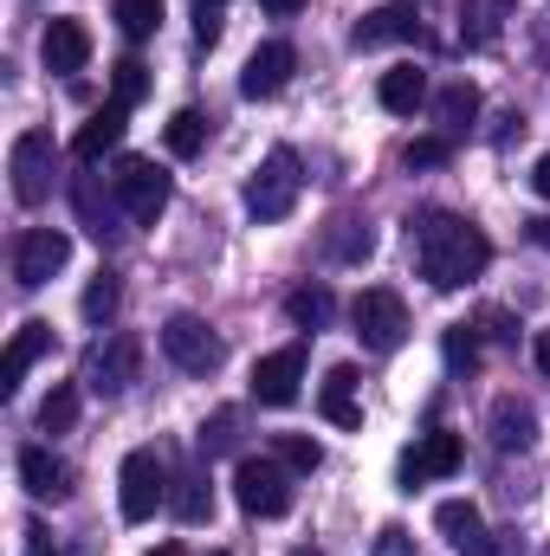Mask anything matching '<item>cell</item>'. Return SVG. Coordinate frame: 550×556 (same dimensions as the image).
I'll return each mask as SVG.
<instances>
[{
  "label": "cell",
  "mask_w": 550,
  "mask_h": 556,
  "mask_svg": "<svg viewBox=\"0 0 550 556\" xmlns=\"http://www.w3.org/2000/svg\"><path fill=\"white\" fill-rule=\"evenodd\" d=\"M124 117H130L124 104H104V111H91V117L78 124V137H72V155H78V162H98V155H111V149L124 142V130H130Z\"/></svg>",
  "instance_id": "obj_22"
},
{
  "label": "cell",
  "mask_w": 550,
  "mask_h": 556,
  "mask_svg": "<svg viewBox=\"0 0 550 556\" xmlns=\"http://www.w3.org/2000/svg\"><path fill=\"white\" fill-rule=\"evenodd\" d=\"M72 420H78V389H72V382H59V389L39 402V427H46V433H65Z\"/></svg>",
  "instance_id": "obj_35"
},
{
  "label": "cell",
  "mask_w": 550,
  "mask_h": 556,
  "mask_svg": "<svg viewBox=\"0 0 550 556\" xmlns=\"http://www.w3.org/2000/svg\"><path fill=\"white\" fill-rule=\"evenodd\" d=\"M214 556H227V551H214Z\"/></svg>",
  "instance_id": "obj_48"
},
{
  "label": "cell",
  "mask_w": 550,
  "mask_h": 556,
  "mask_svg": "<svg viewBox=\"0 0 550 556\" xmlns=\"http://www.w3.org/2000/svg\"><path fill=\"white\" fill-rule=\"evenodd\" d=\"M473 330H479V337H499V343H512V337H518V324H512L505 311H479V324H473Z\"/></svg>",
  "instance_id": "obj_38"
},
{
  "label": "cell",
  "mask_w": 550,
  "mask_h": 556,
  "mask_svg": "<svg viewBox=\"0 0 550 556\" xmlns=\"http://www.w3.org/2000/svg\"><path fill=\"white\" fill-rule=\"evenodd\" d=\"M440 350H447V369H453V376H473V369H479V330H473V324H447Z\"/></svg>",
  "instance_id": "obj_32"
},
{
  "label": "cell",
  "mask_w": 550,
  "mask_h": 556,
  "mask_svg": "<svg viewBox=\"0 0 550 556\" xmlns=\"http://www.w3.org/2000/svg\"><path fill=\"white\" fill-rule=\"evenodd\" d=\"M46 350H52V324H39V317H33V324H20V330H13V343H7V363H0V395H13V389L26 382V369H33Z\"/></svg>",
  "instance_id": "obj_20"
},
{
  "label": "cell",
  "mask_w": 550,
  "mask_h": 556,
  "mask_svg": "<svg viewBox=\"0 0 550 556\" xmlns=\"http://www.w3.org/2000/svg\"><path fill=\"white\" fill-rule=\"evenodd\" d=\"M409 240H414V266H421V278L434 291H460V285H473V278L492 266V240L473 220L440 214V207L409 220Z\"/></svg>",
  "instance_id": "obj_1"
},
{
  "label": "cell",
  "mask_w": 550,
  "mask_h": 556,
  "mask_svg": "<svg viewBox=\"0 0 550 556\" xmlns=\"http://www.w3.org/2000/svg\"><path fill=\"white\" fill-rule=\"evenodd\" d=\"M370 556H414V538L402 531V525H389V531H383V538L370 544Z\"/></svg>",
  "instance_id": "obj_37"
},
{
  "label": "cell",
  "mask_w": 550,
  "mask_h": 556,
  "mask_svg": "<svg viewBox=\"0 0 550 556\" xmlns=\"http://www.w3.org/2000/svg\"><path fill=\"white\" fill-rule=\"evenodd\" d=\"M291 556H324V551H311V544H298V551H291Z\"/></svg>",
  "instance_id": "obj_46"
},
{
  "label": "cell",
  "mask_w": 550,
  "mask_h": 556,
  "mask_svg": "<svg viewBox=\"0 0 550 556\" xmlns=\"http://www.w3.org/2000/svg\"><path fill=\"white\" fill-rule=\"evenodd\" d=\"M317 415L330 420V427H363V402H357V369H350V363L324 369V389H317Z\"/></svg>",
  "instance_id": "obj_21"
},
{
  "label": "cell",
  "mask_w": 550,
  "mask_h": 556,
  "mask_svg": "<svg viewBox=\"0 0 550 556\" xmlns=\"http://www.w3.org/2000/svg\"><path fill=\"white\" fill-rule=\"evenodd\" d=\"M525 233H532V240H538V247H545V253H550V214H545V220H532Z\"/></svg>",
  "instance_id": "obj_44"
},
{
  "label": "cell",
  "mask_w": 550,
  "mask_h": 556,
  "mask_svg": "<svg viewBox=\"0 0 550 556\" xmlns=\"http://www.w3.org/2000/svg\"><path fill=\"white\" fill-rule=\"evenodd\" d=\"M330 311H337V298H330L324 285H291V291H285V317H291L298 330H324Z\"/></svg>",
  "instance_id": "obj_27"
},
{
  "label": "cell",
  "mask_w": 550,
  "mask_h": 556,
  "mask_svg": "<svg viewBox=\"0 0 550 556\" xmlns=\"http://www.w3.org/2000/svg\"><path fill=\"white\" fill-rule=\"evenodd\" d=\"M298 188H304L298 155H291V149H273V155L253 168V181H247V214H253V220H285V214L298 207Z\"/></svg>",
  "instance_id": "obj_3"
},
{
  "label": "cell",
  "mask_w": 550,
  "mask_h": 556,
  "mask_svg": "<svg viewBox=\"0 0 550 556\" xmlns=\"http://www.w3.org/2000/svg\"><path fill=\"white\" fill-rule=\"evenodd\" d=\"M85 382H91L98 395H124L130 382H142V337L111 330V337L85 356Z\"/></svg>",
  "instance_id": "obj_10"
},
{
  "label": "cell",
  "mask_w": 550,
  "mask_h": 556,
  "mask_svg": "<svg viewBox=\"0 0 550 556\" xmlns=\"http://www.w3.org/2000/svg\"><path fill=\"white\" fill-rule=\"evenodd\" d=\"M13 201L20 207H39L46 194H52V168H59V149H52V137L46 130H20L13 137Z\"/></svg>",
  "instance_id": "obj_8"
},
{
  "label": "cell",
  "mask_w": 550,
  "mask_h": 556,
  "mask_svg": "<svg viewBox=\"0 0 550 556\" xmlns=\"http://www.w3.org/2000/svg\"><path fill=\"white\" fill-rule=\"evenodd\" d=\"M117 505H124L130 525L155 518V505H168V466H162L155 446H137V453L124 459V472H117Z\"/></svg>",
  "instance_id": "obj_7"
},
{
  "label": "cell",
  "mask_w": 550,
  "mask_h": 556,
  "mask_svg": "<svg viewBox=\"0 0 550 556\" xmlns=\"http://www.w3.org/2000/svg\"><path fill=\"white\" fill-rule=\"evenodd\" d=\"M402 162H409V168H447V162H453V137H414L409 149H402Z\"/></svg>",
  "instance_id": "obj_36"
},
{
  "label": "cell",
  "mask_w": 550,
  "mask_h": 556,
  "mask_svg": "<svg viewBox=\"0 0 550 556\" xmlns=\"http://www.w3.org/2000/svg\"><path fill=\"white\" fill-rule=\"evenodd\" d=\"M486 433H492L499 453H525V446L538 440V408H532L525 395H499L492 415H486Z\"/></svg>",
  "instance_id": "obj_18"
},
{
  "label": "cell",
  "mask_w": 550,
  "mask_h": 556,
  "mask_svg": "<svg viewBox=\"0 0 550 556\" xmlns=\"http://www.w3.org/2000/svg\"><path fill=\"white\" fill-rule=\"evenodd\" d=\"M26 556H59V551H52V538H46L39 525H26Z\"/></svg>",
  "instance_id": "obj_40"
},
{
  "label": "cell",
  "mask_w": 550,
  "mask_h": 556,
  "mask_svg": "<svg viewBox=\"0 0 550 556\" xmlns=\"http://www.w3.org/2000/svg\"><path fill=\"white\" fill-rule=\"evenodd\" d=\"M168 511H175L182 525H208V518H214V485H208L201 466H188V472L168 479Z\"/></svg>",
  "instance_id": "obj_25"
},
{
  "label": "cell",
  "mask_w": 550,
  "mask_h": 556,
  "mask_svg": "<svg viewBox=\"0 0 550 556\" xmlns=\"http://www.w3.org/2000/svg\"><path fill=\"white\" fill-rule=\"evenodd\" d=\"M324 253H330L337 266H363V260L376 253V227H370L363 214H337V220L324 227Z\"/></svg>",
  "instance_id": "obj_24"
},
{
  "label": "cell",
  "mask_w": 550,
  "mask_h": 556,
  "mask_svg": "<svg viewBox=\"0 0 550 556\" xmlns=\"http://www.w3.org/2000/svg\"><path fill=\"white\" fill-rule=\"evenodd\" d=\"M195 446L214 459V453H234L240 446V408H221V415L201 420V433H195Z\"/></svg>",
  "instance_id": "obj_31"
},
{
  "label": "cell",
  "mask_w": 550,
  "mask_h": 556,
  "mask_svg": "<svg viewBox=\"0 0 550 556\" xmlns=\"http://www.w3.org/2000/svg\"><path fill=\"white\" fill-rule=\"evenodd\" d=\"M111 188H117V201H124V214H130L137 227H155V214L168 207V175H162L149 155H117Z\"/></svg>",
  "instance_id": "obj_5"
},
{
  "label": "cell",
  "mask_w": 550,
  "mask_h": 556,
  "mask_svg": "<svg viewBox=\"0 0 550 556\" xmlns=\"http://www.w3.org/2000/svg\"><path fill=\"white\" fill-rule=\"evenodd\" d=\"M111 20L124 26V39H155V26H162V0H117Z\"/></svg>",
  "instance_id": "obj_33"
},
{
  "label": "cell",
  "mask_w": 550,
  "mask_h": 556,
  "mask_svg": "<svg viewBox=\"0 0 550 556\" xmlns=\"http://www.w3.org/2000/svg\"><path fill=\"white\" fill-rule=\"evenodd\" d=\"M260 7H266V13H278V20H291V13H298L304 0H260Z\"/></svg>",
  "instance_id": "obj_43"
},
{
  "label": "cell",
  "mask_w": 550,
  "mask_h": 556,
  "mask_svg": "<svg viewBox=\"0 0 550 556\" xmlns=\"http://www.w3.org/2000/svg\"><path fill=\"white\" fill-rule=\"evenodd\" d=\"M142 98H149V65H142V59H117V65H111V104L130 111Z\"/></svg>",
  "instance_id": "obj_34"
},
{
  "label": "cell",
  "mask_w": 550,
  "mask_h": 556,
  "mask_svg": "<svg viewBox=\"0 0 550 556\" xmlns=\"http://www.w3.org/2000/svg\"><path fill=\"white\" fill-rule=\"evenodd\" d=\"M20 485H26L39 505H46V498L59 505V498H72V466H65L52 446H26V453H20Z\"/></svg>",
  "instance_id": "obj_19"
},
{
  "label": "cell",
  "mask_w": 550,
  "mask_h": 556,
  "mask_svg": "<svg viewBox=\"0 0 550 556\" xmlns=\"http://www.w3.org/2000/svg\"><path fill=\"white\" fill-rule=\"evenodd\" d=\"M72 207H78V227H85L98 247L124 233V227H117V220H124V214H117L124 201H117V188L104 194V181H98V175H78V181H72Z\"/></svg>",
  "instance_id": "obj_14"
},
{
  "label": "cell",
  "mask_w": 550,
  "mask_h": 556,
  "mask_svg": "<svg viewBox=\"0 0 550 556\" xmlns=\"http://www.w3.org/2000/svg\"><path fill=\"white\" fill-rule=\"evenodd\" d=\"M234 498L247 518H285L291 511V466L278 459H240L234 466Z\"/></svg>",
  "instance_id": "obj_4"
},
{
  "label": "cell",
  "mask_w": 550,
  "mask_h": 556,
  "mask_svg": "<svg viewBox=\"0 0 550 556\" xmlns=\"http://www.w3.org/2000/svg\"><path fill=\"white\" fill-rule=\"evenodd\" d=\"M65 260H72V240L59 227H26L13 240V285L39 291V285H52V273H65Z\"/></svg>",
  "instance_id": "obj_9"
},
{
  "label": "cell",
  "mask_w": 550,
  "mask_h": 556,
  "mask_svg": "<svg viewBox=\"0 0 550 556\" xmlns=\"http://www.w3.org/2000/svg\"><path fill=\"white\" fill-rule=\"evenodd\" d=\"M162 356H168L182 376H214L227 350H221V337H214L195 311H175V317L162 324Z\"/></svg>",
  "instance_id": "obj_6"
},
{
  "label": "cell",
  "mask_w": 550,
  "mask_h": 556,
  "mask_svg": "<svg viewBox=\"0 0 550 556\" xmlns=\"http://www.w3.org/2000/svg\"><path fill=\"white\" fill-rule=\"evenodd\" d=\"M434 124H440V137H466L479 124V85H466V78L440 85L434 91Z\"/></svg>",
  "instance_id": "obj_23"
},
{
  "label": "cell",
  "mask_w": 550,
  "mask_h": 556,
  "mask_svg": "<svg viewBox=\"0 0 550 556\" xmlns=\"http://www.w3.org/2000/svg\"><path fill=\"white\" fill-rule=\"evenodd\" d=\"M434 525H440V538H447L460 556H512V544H499V538L486 531L479 505H466V498H447V505H434Z\"/></svg>",
  "instance_id": "obj_12"
},
{
  "label": "cell",
  "mask_w": 550,
  "mask_h": 556,
  "mask_svg": "<svg viewBox=\"0 0 550 556\" xmlns=\"http://www.w3.org/2000/svg\"><path fill=\"white\" fill-rule=\"evenodd\" d=\"M195 39H201V46L221 39V7H195Z\"/></svg>",
  "instance_id": "obj_39"
},
{
  "label": "cell",
  "mask_w": 550,
  "mask_h": 556,
  "mask_svg": "<svg viewBox=\"0 0 550 556\" xmlns=\"http://www.w3.org/2000/svg\"><path fill=\"white\" fill-rule=\"evenodd\" d=\"M117 311H124V278H117V273H98L91 285H85V317H91V324L104 330V324H111Z\"/></svg>",
  "instance_id": "obj_29"
},
{
  "label": "cell",
  "mask_w": 550,
  "mask_h": 556,
  "mask_svg": "<svg viewBox=\"0 0 550 556\" xmlns=\"http://www.w3.org/2000/svg\"><path fill=\"white\" fill-rule=\"evenodd\" d=\"M350 324H357L363 350H376V356H396V350L409 343V304H402V291H389V285H370V291H357V304H350Z\"/></svg>",
  "instance_id": "obj_2"
},
{
  "label": "cell",
  "mask_w": 550,
  "mask_h": 556,
  "mask_svg": "<svg viewBox=\"0 0 550 556\" xmlns=\"http://www.w3.org/2000/svg\"><path fill=\"white\" fill-rule=\"evenodd\" d=\"M460 459H466L460 433H447V427L421 433L409 453H402V492H414V485H434V479H453V472H460Z\"/></svg>",
  "instance_id": "obj_11"
},
{
  "label": "cell",
  "mask_w": 550,
  "mask_h": 556,
  "mask_svg": "<svg viewBox=\"0 0 550 556\" xmlns=\"http://www.w3.org/2000/svg\"><path fill=\"white\" fill-rule=\"evenodd\" d=\"M273 459L291 466V472H317V466H324V446H317L311 433H273Z\"/></svg>",
  "instance_id": "obj_30"
},
{
  "label": "cell",
  "mask_w": 550,
  "mask_h": 556,
  "mask_svg": "<svg viewBox=\"0 0 550 556\" xmlns=\"http://www.w3.org/2000/svg\"><path fill=\"white\" fill-rule=\"evenodd\" d=\"M291 65H298V52L285 46V39H266L253 59H247V72H240V98H278L285 85H291Z\"/></svg>",
  "instance_id": "obj_16"
},
{
  "label": "cell",
  "mask_w": 550,
  "mask_h": 556,
  "mask_svg": "<svg viewBox=\"0 0 550 556\" xmlns=\"http://www.w3.org/2000/svg\"><path fill=\"white\" fill-rule=\"evenodd\" d=\"M532 188H538V194H545V201H550V149H545V155H538V168H532Z\"/></svg>",
  "instance_id": "obj_41"
},
{
  "label": "cell",
  "mask_w": 550,
  "mask_h": 556,
  "mask_svg": "<svg viewBox=\"0 0 550 556\" xmlns=\"http://www.w3.org/2000/svg\"><path fill=\"white\" fill-rule=\"evenodd\" d=\"M376 98H383V111H396V117H414V111L427 104V72H421V65H396V72H383Z\"/></svg>",
  "instance_id": "obj_26"
},
{
  "label": "cell",
  "mask_w": 550,
  "mask_h": 556,
  "mask_svg": "<svg viewBox=\"0 0 550 556\" xmlns=\"http://www.w3.org/2000/svg\"><path fill=\"white\" fill-rule=\"evenodd\" d=\"M149 556H188V551H182V544H155Z\"/></svg>",
  "instance_id": "obj_45"
},
{
  "label": "cell",
  "mask_w": 550,
  "mask_h": 556,
  "mask_svg": "<svg viewBox=\"0 0 550 556\" xmlns=\"http://www.w3.org/2000/svg\"><path fill=\"white\" fill-rule=\"evenodd\" d=\"M396 39H421V13H414V0H389V7H376V13H363L357 33H350L357 52H376V46H396Z\"/></svg>",
  "instance_id": "obj_15"
},
{
  "label": "cell",
  "mask_w": 550,
  "mask_h": 556,
  "mask_svg": "<svg viewBox=\"0 0 550 556\" xmlns=\"http://www.w3.org/2000/svg\"><path fill=\"white\" fill-rule=\"evenodd\" d=\"M208 130H214V124H208L201 111H175V117H168V130H162V142H168V155H182V162H188V155H201V149H208Z\"/></svg>",
  "instance_id": "obj_28"
},
{
  "label": "cell",
  "mask_w": 550,
  "mask_h": 556,
  "mask_svg": "<svg viewBox=\"0 0 550 556\" xmlns=\"http://www.w3.org/2000/svg\"><path fill=\"white\" fill-rule=\"evenodd\" d=\"M298 382H304V343H285L253 363V402H266V408H291Z\"/></svg>",
  "instance_id": "obj_13"
},
{
  "label": "cell",
  "mask_w": 550,
  "mask_h": 556,
  "mask_svg": "<svg viewBox=\"0 0 550 556\" xmlns=\"http://www.w3.org/2000/svg\"><path fill=\"white\" fill-rule=\"evenodd\" d=\"M39 59H46V72H59V78L85 72V59H91V26H85V20H52L46 39H39Z\"/></svg>",
  "instance_id": "obj_17"
},
{
  "label": "cell",
  "mask_w": 550,
  "mask_h": 556,
  "mask_svg": "<svg viewBox=\"0 0 550 556\" xmlns=\"http://www.w3.org/2000/svg\"><path fill=\"white\" fill-rule=\"evenodd\" d=\"M532 356H538V369L550 376V330H538V343H532Z\"/></svg>",
  "instance_id": "obj_42"
},
{
  "label": "cell",
  "mask_w": 550,
  "mask_h": 556,
  "mask_svg": "<svg viewBox=\"0 0 550 556\" xmlns=\"http://www.w3.org/2000/svg\"><path fill=\"white\" fill-rule=\"evenodd\" d=\"M195 7H227V0H195Z\"/></svg>",
  "instance_id": "obj_47"
}]
</instances>
